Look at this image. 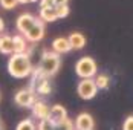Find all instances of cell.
<instances>
[{
	"mask_svg": "<svg viewBox=\"0 0 133 130\" xmlns=\"http://www.w3.org/2000/svg\"><path fill=\"white\" fill-rule=\"evenodd\" d=\"M29 2H38V0H29Z\"/></svg>",
	"mask_w": 133,
	"mask_h": 130,
	"instance_id": "cell-28",
	"label": "cell"
},
{
	"mask_svg": "<svg viewBox=\"0 0 133 130\" xmlns=\"http://www.w3.org/2000/svg\"><path fill=\"white\" fill-rule=\"evenodd\" d=\"M18 5V0H0V6L3 9H14Z\"/></svg>",
	"mask_w": 133,
	"mask_h": 130,
	"instance_id": "cell-21",
	"label": "cell"
},
{
	"mask_svg": "<svg viewBox=\"0 0 133 130\" xmlns=\"http://www.w3.org/2000/svg\"><path fill=\"white\" fill-rule=\"evenodd\" d=\"M3 31H5V22L0 18V32H3Z\"/></svg>",
	"mask_w": 133,
	"mask_h": 130,
	"instance_id": "cell-25",
	"label": "cell"
},
{
	"mask_svg": "<svg viewBox=\"0 0 133 130\" xmlns=\"http://www.w3.org/2000/svg\"><path fill=\"white\" fill-rule=\"evenodd\" d=\"M32 107V115L37 118V119H44V118H48L49 115V106L44 103V101H37L35 100V103L31 106Z\"/></svg>",
	"mask_w": 133,
	"mask_h": 130,
	"instance_id": "cell-10",
	"label": "cell"
},
{
	"mask_svg": "<svg viewBox=\"0 0 133 130\" xmlns=\"http://www.w3.org/2000/svg\"><path fill=\"white\" fill-rule=\"evenodd\" d=\"M0 52L5 55L14 54V43L11 35H0Z\"/></svg>",
	"mask_w": 133,
	"mask_h": 130,
	"instance_id": "cell-13",
	"label": "cell"
},
{
	"mask_svg": "<svg viewBox=\"0 0 133 130\" xmlns=\"http://www.w3.org/2000/svg\"><path fill=\"white\" fill-rule=\"evenodd\" d=\"M40 2V8H51V6H55L54 5V0H38Z\"/></svg>",
	"mask_w": 133,
	"mask_h": 130,
	"instance_id": "cell-23",
	"label": "cell"
},
{
	"mask_svg": "<svg viewBox=\"0 0 133 130\" xmlns=\"http://www.w3.org/2000/svg\"><path fill=\"white\" fill-rule=\"evenodd\" d=\"M0 130H3V127H2V122H0Z\"/></svg>",
	"mask_w": 133,
	"mask_h": 130,
	"instance_id": "cell-27",
	"label": "cell"
},
{
	"mask_svg": "<svg viewBox=\"0 0 133 130\" xmlns=\"http://www.w3.org/2000/svg\"><path fill=\"white\" fill-rule=\"evenodd\" d=\"M37 130H55V124L49 118H44L40 119V122L37 124Z\"/></svg>",
	"mask_w": 133,
	"mask_h": 130,
	"instance_id": "cell-19",
	"label": "cell"
},
{
	"mask_svg": "<svg viewBox=\"0 0 133 130\" xmlns=\"http://www.w3.org/2000/svg\"><path fill=\"white\" fill-rule=\"evenodd\" d=\"M67 40H69V44L72 49H83L86 46V37L81 32H72L67 37Z\"/></svg>",
	"mask_w": 133,
	"mask_h": 130,
	"instance_id": "cell-12",
	"label": "cell"
},
{
	"mask_svg": "<svg viewBox=\"0 0 133 130\" xmlns=\"http://www.w3.org/2000/svg\"><path fill=\"white\" fill-rule=\"evenodd\" d=\"M15 130H37V126L32 119H23L17 124Z\"/></svg>",
	"mask_w": 133,
	"mask_h": 130,
	"instance_id": "cell-17",
	"label": "cell"
},
{
	"mask_svg": "<svg viewBox=\"0 0 133 130\" xmlns=\"http://www.w3.org/2000/svg\"><path fill=\"white\" fill-rule=\"evenodd\" d=\"M93 81H95V84H96L98 89H107L109 84H110V78L106 74H96Z\"/></svg>",
	"mask_w": 133,
	"mask_h": 130,
	"instance_id": "cell-16",
	"label": "cell"
},
{
	"mask_svg": "<svg viewBox=\"0 0 133 130\" xmlns=\"http://www.w3.org/2000/svg\"><path fill=\"white\" fill-rule=\"evenodd\" d=\"M74 126H75V130H93L95 121H93V118H92L90 113L83 112V113H80V115L77 116Z\"/></svg>",
	"mask_w": 133,
	"mask_h": 130,
	"instance_id": "cell-8",
	"label": "cell"
},
{
	"mask_svg": "<svg viewBox=\"0 0 133 130\" xmlns=\"http://www.w3.org/2000/svg\"><path fill=\"white\" fill-rule=\"evenodd\" d=\"M35 20H37V18H35L32 14H29V12L20 14V15L17 17V23H15V26H17V29H18L22 34H26L28 31L34 26Z\"/></svg>",
	"mask_w": 133,
	"mask_h": 130,
	"instance_id": "cell-7",
	"label": "cell"
},
{
	"mask_svg": "<svg viewBox=\"0 0 133 130\" xmlns=\"http://www.w3.org/2000/svg\"><path fill=\"white\" fill-rule=\"evenodd\" d=\"M122 130H133V115L125 118V121L122 124Z\"/></svg>",
	"mask_w": 133,
	"mask_h": 130,
	"instance_id": "cell-22",
	"label": "cell"
},
{
	"mask_svg": "<svg viewBox=\"0 0 133 130\" xmlns=\"http://www.w3.org/2000/svg\"><path fill=\"white\" fill-rule=\"evenodd\" d=\"M18 3H22V5H26V3H31L29 0H18Z\"/></svg>",
	"mask_w": 133,
	"mask_h": 130,
	"instance_id": "cell-26",
	"label": "cell"
},
{
	"mask_svg": "<svg viewBox=\"0 0 133 130\" xmlns=\"http://www.w3.org/2000/svg\"><path fill=\"white\" fill-rule=\"evenodd\" d=\"M67 2H69V0H54V5H55V6H57V5H66Z\"/></svg>",
	"mask_w": 133,
	"mask_h": 130,
	"instance_id": "cell-24",
	"label": "cell"
},
{
	"mask_svg": "<svg viewBox=\"0 0 133 130\" xmlns=\"http://www.w3.org/2000/svg\"><path fill=\"white\" fill-rule=\"evenodd\" d=\"M52 51L57 54H67L69 51H72V48L66 37H58L52 41Z\"/></svg>",
	"mask_w": 133,
	"mask_h": 130,
	"instance_id": "cell-11",
	"label": "cell"
},
{
	"mask_svg": "<svg viewBox=\"0 0 133 130\" xmlns=\"http://www.w3.org/2000/svg\"><path fill=\"white\" fill-rule=\"evenodd\" d=\"M12 43H14V54H23L28 52V40L23 35H14L12 37Z\"/></svg>",
	"mask_w": 133,
	"mask_h": 130,
	"instance_id": "cell-14",
	"label": "cell"
},
{
	"mask_svg": "<svg viewBox=\"0 0 133 130\" xmlns=\"http://www.w3.org/2000/svg\"><path fill=\"white\" fill-rule=\"evenodd\" d=\"M75 72L80 78H93L98 72L96 61L92 57H83L75 64Z\"/></svg>",
	"mask_w": 133,
	"mask_h": 130,
	"instance_id": "cell-3",
	"label": "cell"
},
{
	"mask_svg": "<svg viewBox=\"0 0 133 130\" xmlns=\"http://www.w3.org/2000/svg\"><path fill=\"white\" fill-rule=\"evenodd\" d=\"M32 63L29 58V54H11V58L8 60V72L14 78H26L32 74Z\"/></svg>",
	"mask_w": 133,
	"mask_h": 130,
	"instance_id": "cell-1",
	"label": "cell"
},
{
	"mask_svg": "<svg viewBox=\"0 0 133 130\" xmlns=\"http://www.w3.org/2000/svg\"><path fill=\"white\" fill-rule=\"evenodd\" d=\"M23 37L29 41V43H38L44 37V22H41L40 18L35 20L34 26L28 31L26 34H23Z\"/></svg>",
	"mask_w": 133,
	"mask_h": 130,
	"instance_id": "cell-5",
	"label": "cell"
},
{
	"mask_svg": "<svg viewBox=\"0 0 133 130\" xmlns=\"http://www.w3.org/2000/svg\"><path fill=\"white\" fill-rule=\"evenodd\" d=\"M48 118L52 121L54 124H58V122H61L63 119L67 118V112L61 104H55L52 107H49V115H48Z\"/></svg>",
	"mask_w": 133,
	"mask_h": 130,
	"instance_id": "cell-9",
	"label": "cell"
},
{
	"mask_svg": "<svg viewBox=\"0 0 133 130\" xmlns=\"http://www.w3.org/2000/svg\"><path fill=\"white\" fill-rule=\"evenodd\" d=\"M60 64H61V58H60V54L54 51H44L43 55L40 58V63H38V70L43 77L49 78L55 75L60 69Z\"/></svg>",
	"mask_w": 133,
	"mask_h": 130,
	"instance_id": "cell-2",
	"label": "cell"
},
{
	"mask_svg": "<svg viewBox=\"0 0 133 130\" xmlns=\"http://www.w3.org/2000/svg\"><path fill=\"white\" fill-rule=\"evenodd\" d=\"M35 92L34 89H22L15 93L14 96V101L17 106H22V107H31L32 104L35 103Z\"/></svg>",
	"mask_w": 133,
	"mask_h": 130,
	"instance_id": "cell-6",
	"label": "cell"
},
{
	"mask_svg": "<svg viewBox=\"0 0 133 130\" xmlns=\"http://www.w3.org/2000/svg\"><path fill=\"white\" fill-rule=\"evenodd\" d=\"M77 92H78V96L83 100H92L98 93V87L93 78H83L77 86Z\"/></svg>",
	"mask_w": 133,
	"mask_h": 130,
	"instance_id": "cell-4",
	"label": "cell"
},
{
	"mask_svg": "<svg viewBox=\"0 0 133 130\" xmlns=\"http://www.w3.org/2000/svg\"><path fill=\"white\" fill-rule=\"evenodd\" d=\"M55 11H57V18H66L70 9H69V5H57L55 6Z\"/></svg>",
	"mask_w": 133,
	"mask_h": 130,
	"instance_id": "cell-18",
	"label": "cell"
},
{
	"mask_svg": "<svg viewBox=\"0 0 133 130\" xmlns=\"http://www.w3.org/2000/svg\"><path fill=\"white\" fill-rule=\"evenodd\" d=\"M40 20L41 22H55V20H57L55 6H51V8H40Z\"/></svg>",
	"mask_w": 133,
	"mask_h": 130,
	"instance_id": "cell-15",
	"label": "cell"
},
{
	"mask_svg": "<svg viewBox=\"0 0 133 130\" xmlns=\"http://www.w3.org/2000/svg\"><path fill=\"white\" fill-rule=\"evenodd\" d=\"M55 130H75V126H74V122L69 118H66L61 122L55 124Z\"/></svg>",
	"mask_w": 133,
	"mask_h": 130,
	"instance_id": "cell-20",
	"label": "cell"
}]
</instances>
